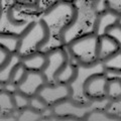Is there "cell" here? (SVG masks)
I'll return each mask as SVG.
<instances>
[{"instance_id":"cell-1","label":"cell","mask_w":121,"mask_h":121,"mask_svg":"<svg viewBox=\"0 0 121 121\" xmlns=\"http://www.w3.org/2000/svg\"><path fill=\"white\" fill-rule=\"evenodd\" d=\"M51 30L43 19L32 21L26 26L20 35V43L17 54L20 56L41 52L51 40Z\"/></svg>"},{"instance_id":"cell-2","label":"cell","mask_w":121,"mask_h":121,"mask_svg":"<svg viewBox=\"0 0 121 121\" xmlns=\"http://www.w3.org/2000/svg\"><path fill=\"white\" fill-rule=\"evenodd\" d=\"M98 48L99 36L93 31L76 37L66 47L72 59L82 66H93L99 62Z\"/></svg>"},{"instance_id":"cell-3","label":"cell","mask_w":121,"mask_h":121,"mask_svg":"<svg viewBox=\"0 0 121 121\" xmlns=\"http://www.w3.org/2000/svg\"><path fill=\"white\" fill-rule=\"evenodd\" d=\"M47 55V66L43 71L48 83L52 84L55 82V76L62 68L66 65V63L70 59V55L65 47H60L52 48L51 51L45 52Z\"/></svg>"},{"instance_id":"cell-4","label":"cell","mask_w":121,"mask_h":121,"mask_svg":"<svg viewBox=\"0 0 121 121\" xmlns=\"http://www.w3.org/2000/svg\"><path fill=\"white\" fill-rule=\"evenodd\" d=\"M108 77L104 72L90 75L83 86V94L88 101L102 100L106 98Z\"/></svg>"},{"instance_id":"cell-5","label":"cell","mask_w":121,"mask_h":121,"mask_svg":"<svg viewBox=\"0 0 121 121\" xmlns=\"http://www.w3.org/2000/svg\"><path fill=\"white\" fill-rule=\"evenodd\" d=\"M39 95L41 96L50 107L62 103L63 101L70 99L73 96V89L70 84L62 83H47L40 89Z\"/></svg>"},{"instance_id":"cell-6","label":"cell","mask_w":121,"mask_h":121,"mask_svg":"<svg viewBox=\"0 0 121 121\" xmlns=\"http://www.w3.org/2000/svg\"><path fill=\"white\" fill-rule=\"evenodd\" d=\"M47 83L48 81L43 72L28 71L24 79L17 85V91L25 94L28 97H32L37 95L40 89Z\"/></svg>"},{"instance_id":"cell-7","label":"cell","mask_w":121,"mask_h":121,"mask_svg":"<svg viewBox=\"0 0 121 121\" xmlns=\"http://www.w3.org/2000/svg\"><path fill=\"white\" fill-rule=\"evenodd\" d=\"M120 14V12L112 8H107L102 12L98 13L96 15L95 21H94L93 32L99 37L105 35L107 29L110 26L118 23Z\"/></svg>"},{"instance_id":"cell-8","label":"cell","mask_w":121,"mask_h":121,"mask_svg":"<svg viewBox=\"0 0 121 121\" xmlns=\"http://www.w3.org/2000/svg\"><path fill=\"white\" fill-rule=\"evenodd\" d=\"M47 55L43 52H36L21 56V63L27 69V71L43 72L47 66Z\"/></svg>"},{"instance_id":"cell-9","label":"cell","mask_w":121,"mask_h":121,"mask_svg":"<svg viewBox=\"0 0 121 121\" xmlns=\"http://www.w3.org/2000/svg\"><path fill=\"white\" fill-rule=\"evenodd\" d=\"M78 75V65L70 56L69 60L66 65L60 69L55 76L56 83H62V84H71L73 83Z\"/></svg>"},{"instance_id":"cell-10","label":"cell","mask_w":121,"mask_h":121,"mask_svg":"<svg viewBox=\"0 0 121 121\" xmlns=\"http://www.w3.org/2000/svg\"><path fill=\"white\" fill-rule=\"evenodd\" d=\"M120 50L119 44L113 39L111 36L107 35L99 37V48H98V59L99 62H102L106 58L115 54Z\"/></svg>"},{"instance_id":"cell-11","label":"cell","mask_w":121,"mask_h":121,"mask_svg":"<svg viewBox=\"0 0 121 121\" xmlns=\"http://www.w3.org/2000/svg\"><path fill=\"white\" fill-rule=\"evenodd\" d=\"M20 43V35L1 32L0 35V45L6 48L11 54H17Z\"/></svg>"},{"instance_id":"cell-12","label":"cell","mask_w":121,"mask_h":121,"mask_svg":"<svg viewBox=\"0 0 121 121\" xmlns=\"http://www.w3.org/2000/svg\"><path fill=\"white\" fill-rule=\"evenodd\" d=\"M16 111L13 99V94L1 90L0 93V112L2 115H11ZM17 112V111H16Z\"/></svg>"},{"instance_id":"cell-13","label":"cell","mask_w":121,"mask_h":121,"mask_svg":"<svg viewBox=\"0 0 121 121\" xmlns=\"http://www.w3.org/2000/svg\"><path fill=\"white\" fill-rule=\"evenodd\" d=\"M106 98H108L111 102L121 100V79L116 77L108 78Z\"/></svg>"},{"instance_id":"cell-14","label":"cell","mask_w":121,"mask_h":121,"mask_svg":"<svg viewBox=\"0 0 121 121\" xmlns=\"http://www.w3.org/2000/svg\"><path fill=\"white\" fill-rule=\"evenodd\" d=\"M20 62H21V56L18 54H14L9 62H7L5 65L0 67V81H1V84L9 82L10 76L12 74L14 68Z\"/></svg>"},{"instance_id":"cell-15","label":"cell","mask_w":121,"mask_h":121,"mask_svg":"<svg viewBox=\"0 0 121 121\" xmlns=\"http://www.w3.org/2000/svg\"><path fill=\"white\" fill-rule=\"evenodd\" d=\"M104 72H121V50L102 60Z\"/></svg>"},{"instance_id":"cell-16","label":"cell","mask_w":121,"mask_h":121,"mask_svg":"<svg viewBox=\"0 0 121 121\" xmlns=\"http://www.w3.org/2000/svg\"><path fill=\"white\" fill-rule=\"evenodd\" d=\"M29 107L33 109L35 111L39 112V113H41L43 114L47 111L51 110L52 107L48 106V104L45 102V100L43 99L41 96H39V94L37 95H35L32 97H30L29 99Z\"/></svg>"},{"instance_id":"cell-17","label":"cell","mask_w":121,"mask_h":121,"mask_svg":"<svg viewBox=\"0 0 121 121\" xmlns=\"http://www.w3.org/2000/svg\"><path fill=\"white\" fill-rule=\"evenodd\" d=\"M13 99H14L15 108H16L17 112L22 111V110H24V109L29 107L30 97L26 96L25 94L19 92V91H16V92L13 94Z\"/></svg>"},{"instance_id":"cell-18","label":"cell","mask_w":121,"mask_h":121,"mask_svg":"<svg viewBox=\"0 0 121 121\" xmlns=\"http://www.w3.org/2000/svg\"><path fill=\"white\" fill-rule=\"evenodd\" d=\"M113 4H116V6L120 7L121 0H94L93 2V9L98 14L104 11L105 9L109 8Z\"/></svg>"},{"instance_id":"cell-19","label":"cell","mask_w":121,"mask_h":121,"mask_svg":"<svg viewBox=\"0 0 121 121\" xmlns=\"http://www.w3.org/2000/svg\"><path fill=\"white\" fill-rule=\"evenodd\" d=\"M27 72H28L27 69H26V68L22 65V63L20 62L16 67L14 68L12 74H11V76H10L9 82H12V83H14V84L18 85L24 79L26 74H27Z\"/></svg>"},{"instance_id":"cell-20","label":"cell","mask_w":121,"mask_h":121,"mask_svg":"<svg viewBox=\"0 0 121 121\" xmlns=\"http://www.w3.org/2000/svg\"><path fill=\"white\" fill-rule=\"evenodd\" d=\"M41 118V113H39L35 111L30 107L24 109L22 111H19V120H35V119H39Z\"/></svg>"},{"instance_id":"cell-21","label":"cell","mask_w":121,"mask_h":121,"mask_svg":"<svg viewBox=\"0 0 121 121\" xmlns=\"http://www.w3.org/2000/svg\"><path fill=\"white\" fill-rule=\"evenodd\" d=\"M106 35L111 36L113 39H115L116 43L119 44L120 50H121V25L117 23L110 26L107 29V31H106Z\"/></svg>"},{"instance_id":"cell-22","label":"cell","mask_w":121,"mask_h":121,"mask_svg":"<svg viewBox=\"0 0 121 121\" xmlns=\"http://www.w3.org/2000/svg\"><path fill=\"white\" fill-rule=\"evenodd\" d=\"M13 54H11L3 47H0V67L5 65L7 62H9L10 59L12 58Z\"/></svg>"},{"instance_id":"cell-23","label":"cell","mask_w":121,"mask_h":121,"mask_svg":"<svg viewBox=\"0 0 121 121\" xmlns=\"http://www.w3.org/2000/svg\"><path fill=\"white\" fill-rule=\"evenodd\" d=\"M118 24L121 25V14H120V18H119V21H118Z\"/></svg>"},{"instance_id":"cell-24","label":"cell","mask_w":121,"mask_h":121,"mask_svg":"<svg viewBox=\"0 0 121 121\" xmlns=\"http://www.w3.org/2000/svg\"><path fill=\"white\" fill-rule=\"evenodd\" d=\"M62 1H70V2H73V0H62Z\"/></svg>"},{"instance_id":"cell-25","label":"cell","mask_w":121,"mask_h":121,"mask_svg":"<svg viewBox=\"0 0 121 121\" xmlns=\"http://www.w3.org/2000/svg\"><path fill=\"white\" fill-rule=\"evenodd\" d=\"M13 3L14 4H16V0H13Z\"/></svg>"}]
</instances>
